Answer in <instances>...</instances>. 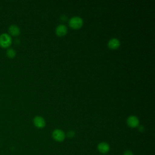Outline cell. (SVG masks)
<instances>
[{
    "instance_id": "cell-3",
    "label": "cell",
    "mask_w": 155,
    "mask_h": 155,
    "mask_svg": "<svg viewBox=\"0 0 155 155\" xmlns=\"http://www.w3.org/2000/svg\"><path fill=\"white\" fill-rule=\"evenodd\" d=\"M53 138L57 142H62L65 139V133L60 129H55L52 132Z\"/></svg>"
},
{
    "instance_id": "cell-9",
    "label": "cell",
    "mask_w": 155,
    "mask_h": 155,
    "mask_svg": "<svg viewBox=\"0 0 155 155\" xmlns=\"http://www.w3.org/2000/svg\"><path fill=\"white\" fill-rule=\"evenodd\" d=\"M120 45V41L116 38L111 39L108 42V46L111 49H116Z\"/></svg>"
},
{
    "instance_id": "cell-12",
    "label": "cell",
    "mask_w": 155,
    "mask_h": 155,
    "mask_svg": "<svg viewBox=\"0 0 155 155\" xmlns=\"http://www.w3.org/2000/svg\"><path fill=\"white\" fill-rule=\"evenodd\" d=\"M123 155H134L131 150H126L124 152Z\"/></svg>"
},
{
    "instance_id": "cell-8",
    "label": "cell",
    "mask_w": 155,
    "mask_h": 155,
    "mask_svg": "<svg viewBox=\"0 0 155 155\" xmlns=\"http://www.w3.org/2000/svg\"><path fill=\"white\" fill-rule=\"evenodd\" d=\"M67 32V28L64 24H60L56 28V33L58 36H64Z\"/></svg>"
},
{
    "instance_id": "cell-7",
    "label": "cell",
    "mask_w": 155,
    "mask_h": 155,
    "mask_svg": "<svg viewBox=\"0 0 155 155\" xmlns=\"http://www.w3.org/2000/svg\"><path fill=\"white\" fill-rule=\"evenodd\" d=\"M8 30L9 34L12 36H16L19 35L20 33V28L18 27V26H17L15 24H12V25H10Z\"/></svg>"
},
{
    "instance_id": "cell-2",
    "label": "cell",
    "mask_w": 155,
    "mask_h": 155,
    "mask_svg": "<svg viewBox=\"0 0 155 155\" xmlns=\"http://www.w3.org/2000/svg\"><path fill=\"white\" fill-rule=\"evenodd\" d=\"M69 25L73 28H79L83 24V20L79 16H73L68 21Z\"/></svg>"
},
{
    "instance_id": "cell-4",
    "label": "cell",
    "mask_w": 155,
    "mask_h": 155,
    "mask_svg": "<svg viewBox=\"0 0 155 155\" xmlns=\"http://www.w3.org/2000/svg\"><path fill=\"white\" fill-rule=\"evenodd\" d=\"M128 125L131 128L137 127L139 124V119L135 116H130L127 119Z\"/></svg>"
},
{
    "instance_id": "cell-10",
    "label": "cell",
    "mask_w": 155,
    "mask_h": 155,
    "mask_svg": "<svg viewBox=\"0 0 155 155\" xmlns=\"http://www.w3.org/2000/svg\"><path fill=\"white\" fill-rule=\"evenodd\" d=\"M6 55L9 58H13L16 56V51L13 48H8L6 51Z\"/></svg>"
},
{
    "instance_id": "cell-5",
    "label": "cell",
    "mask_w": 155,
    "mask_h": 155,
    "mask_svg": "<svg viewBox=\"0 0 155 155\" xmlns=\"http://www.w3.org/2000/svg\"><path fill=\"white\" fill-rule=\"evenodd\" d=\"M110 145L105 142H100L97 145V150L102 154H106L110 151Z\"/></svg>"
},
{
    "instance_id": "cell-13",
    "label": "cell",
    "mask_w": 155,
    "mask_h": 155,
    "mask_svg": "<svg viewBox=\"0 0 155 155\" xmlns=\"http://www.w3.org/2000/svg\"><path fill=\"white\" fill-rule=\"evenodd\" d=\"M143 130V127L142 126L139 127V130H140V131H142Z\"/></svg>"
},
{
    "instance_id": "cell-1",
    "label": "cell",
    "mask_w": 155,
    "mask_h": 155,
    "mask_svg": "<svg viewBox=\"0 0 155 155\" xmlns=\"http://www.w3.org/2000/svg\"><path fill=\"white\" fill-rule=\"evenodd\" d=\"M12 42L11 36L6 33H2L0 35V46L2 48H8Z\"/></svg>"
},
{
    "instance_id": "cell-11",
    "label": "cell",
    "mask_w": 155,
    "mask_h": 155,
    "mask_svg": "<svg viewBox=\"0 0 155 155\" xmlns=\"http://www.w3.org/2000/svg\"><path fill=\"white\" fill-rule=\"evenodd\" d=\"M74 135H75V133H74V131H73V130H70V131L67 133V136H68V137H73L74 136Z\"/></svg>"
},
{
    "instance_id": "cell-6",
    "label": "cell",
    "mask_w": 155,
    "mask_h": 155,
    "mask_svg": "<svg viewBox=\"0 0 155 155\" xmlns=\"http://www.w3.org/2000/svg\"><path fill=\"white\" fill-rule=\"evenodd\" d=\"M33 123H34V125L39 128H42L44 127L45 125V122L44 119L41 116H35L34 117Z\"/></svg>"
}]
</instances>
